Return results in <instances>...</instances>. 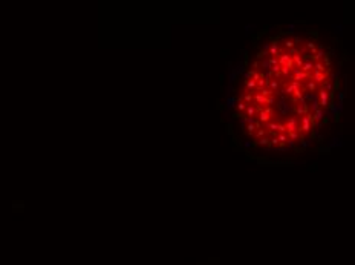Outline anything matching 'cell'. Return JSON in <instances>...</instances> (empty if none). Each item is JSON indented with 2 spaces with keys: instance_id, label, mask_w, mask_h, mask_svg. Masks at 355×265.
I'll return each instance as SVG.
<instances>
[{
  "instance_id": "1",
  "label": "cell",
  "mask_w": 355,
  "mask_h": 265,
  "mask_svg": "<svg viewBox=\"0 0 355 265\" xmlns=\"http://www.w3.org/2000/svg\"><path fill=\"white\" fill-rule=\"evenodd\" d=\"M334 51L311 33L266 37L247 58L233 99V120L248 147L294 153L313 146L336 114Z\"/></svg>"
}]
</instances>
